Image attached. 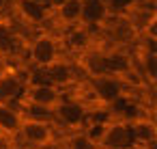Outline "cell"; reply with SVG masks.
<instances>
[{
    "instance_id": "obj_22",
    "label": "cell",
    "mask_w": 157,
    "mask_h": 149,
    "mask_svg": "<svg viewBox=\"0 0 157 149\" xmlns=\"http://www.w3.org/2000/svg\"><path fill=\"white\" fill-rule=\"evenodd\" d=\"M131 149H155V145H151V147H140V145H136V147H131Z\"/></svg>"
},
{
    "instance_id": "obj_4",
    "label": "cell",
    "mask_w": 157,
    "mask_h": 149,
    "mask_svg": "<svg viewBox=\"0 0 157 149\" xmlns=\"http://www.w3.org/2000/svg\"><path fill=\"white\" fill-rule=\"evenodd\" d=\"M86 115L88 108L84 106V102L71 99V97H63L60 104L54 108V121L69 127V130H78L86 125Z\"/></svg>"
},
{
    "instance_id": "obj_16",
    "label": "cell",
    "mask_w": 157,
    "mask_h": 149,
    "mask_svg": "<svg viewBox=\"0 0 157 149\" xmlns=\"http://www.w3.org/2000/svg\"><path fill=\"white\" fill-rule=\"evenodd\" d=\"M54 15L58 18L60 24H65L69 28L75 26V24H80V0H69V2L60 11H56Z\"/></svg>"
},
{
    "instance_id": "obj_23",
    "label": "cell",
    "mask_w": 157,
    "mask_h": 149,
    "mask_svg": "<svg viewBox=\"0 0 157 149\" xmlns=\"http://www.w3.org/2000/svg\"><path fill=\"white\" fill-rule=\"evenodd\" d=\"M9 2H11V5H15V2H20V0H9Z\"/></svg>"
},
{
    "instance_id": "obj_6",
    "label": "cell",
    "mask_w": 157,
    "mask_h": 149,
    "mask_svg": "<svg viewBox=\"0 0 157 149\" xmlns=\"http://www.w3.org/2000/svg\"><path fill=\"white\" fill-rule=\"evenodd\" d=\"M63 97H65V91H60V89H56L52 84H45V87H26L24 97L20 102H30V104H37V106L54 110L60 104Z\"/></svg>"
},
{
    "instance_id": "obj_13",
    "label": "cell",
    "mask_w": 157,
    "mask_h": 149,
    "mask_svg": "<svg viewBox=\"0 0 157 149\" xmlns=\"http://www.w3.org/2000/svg\"><path fill=\"white\" fill-rule=\"evenodd\" d=\"M22 125V112L17 106L0 104V136H17Z\"/></svg>"
},
{
    "instance_id": "obj_10",
    "label": "cell",
    "mask_w": 157,
    "mask_h": 149,
    "mask_svg": "<svg viewBox=\"0 0 157 149\" xmlns=\"http://www.w3.org/2000/svg\"><path fill=\"white\" fill-rule=\"evenodd\" d=\"M45 71H48L50 82H52L56 89H60V91H65L67 87H71V84L75 82V78H78V69H75L67 58H63V56H60L58 61H54L52 65H48Z\"/></svg>"
},
{
    "instance_id": "obj_20",
    "label": "cell",
    "mask_w": 157,
    "mask_h": 149,
    "mask_svg": "<svg viewBox=\"0 0 157 149\" xmlns=\"http://www.w3.org/2000/svg\"><path fill=\"white\" fill-rule=\"evenodd\" d=\"M33 2H37L39 7H43V9H48V11H50V0H33Z\"/></svg>"
},
{
    "instance_id": "obj_24",
    "label": "cell",
    "mask_w": 157,
    "mask_h": 149,
    "mask_svg": "<svg viewBox=\"0 0 157 149\" xmlns=\"http://www.w3.org/2000/svg\"><path fill=\"white\" fill-rule=\"evenodd\" d=\"M95 149H105V147H101V145H97V147H95Z\"/></svg>"
},
{
    "instance_id": "obj_1",
    "label": "cell",
    "mask_w": 157,
    "mask_h": 149,
    "mask_svg": "<svg viewBox=\"0 0 157 149\" xmlns=\"http://www.w3.org/2000/svg\"><path fill=\"white\" fill-rule=\"evenodd\" d=\"M17 136L26 145L43 149L56 140V127H54V121H33V119L22 117V125H20Z\"/></svg>"
},
{
    "instance_id": "obj_9",
    "label": "cell",
    "mask_w": 157,
    "mask_h": 149,
    "mask_svg": "<svg viewBox=\"0 0 157 149\" xmlns=\"http://www.w3.org/2000/svg\"><path fill=\"white\" fill-rule=\"evenodd\" d=\"M103 56V69L108 76H114V78H125L129 71H133V58L127 50H112L108 54H101Z\"/></svg>"
},
{
    "instance_id": "obj_12",
    "label": "cell",
    "mask_w": 157,
    "mask_h": 149,
    "mask_svg": "<svg viewBox=\"0 0 157 149\" xmlns=\"http://www.w3.org/2000/svg\"><path fill=\"white\" fill-rule=\"evenodd\" d=\"M93 41H95V35L90 33L88 26H84V24H75V26L67 28L65 46H67L69 50H73V52H80V54L88 52L90 46H93Z\"/></svg>"
},
{
    "instance_id": "obj_15",
    "label": "cell",
    "mask_w": 157,
    "mask_h": 149,
    "mask_svg": "<svg viewBox=\"0 0 157 149\" xmlns=\"http://www.w3.org/2000/svg\"><path fill=\"white\" fill-rule=\"evenodd\" d=\"M17 48H20L17 30L13 28V24L7 18H0V56L13 54Z\"/></svg>"
},
{
    "instance_id": "obj_21",
    "label": "cell",
    "mask_w": 157,
    "mask_h": 149,
    "mask_svg": "<svg viewBox=\"0 0 157 149\" xmlns=\"http://www.w3.org/2000/svg\"><path fill=\"white\" fill-rule=\"evenodd\" d=\"M9 7V0H0V18H2V11Z\"/></svg>"
},
{
    "instance_id": "obj_7",
    "label": "cell",
    "mask_w": 157,
    "mask_h": 149,
    "mask_svg": "<svg viewBox=\"0 0 157 149\" xmlns=\"http://www.w3.org/2000/svg\"><path fill=\"white\" fill-rule=\"evenodd\" d=\"M129 123V130H131V136H133V143L140 145V147H151L157 143V123L153 117L148 115H138L136 119L127 121ZM133 145V147H136Z\"/></svg>"
},
{
    "instance_id": "obj_11",
    "label": "cell",
    "mask_w": 157,
    "mask_h": 149,
    "mask_svg": "<svg viewBox=\"0 0 157 149\" xmlns=\"http://www.w3.org/2000/svg\"><path fill=\"white\" fill-rule=\"evenodd\" d=\"M110 11L103 0H80V24L84 26H101L108 22Z\"/></svg>"
},
{
    "instance_id": "obj_5",
    "label": "cell",
    "mask_w": 157,
    "mask_h": 149,
    "mask_svg": "<svg viewBox=\"0 0 157 149\" xmlns=\"http://www.w3.org/2000/svg\"><path fill=\"white\" fill-rule=\"evenodd\" d=\"M133 145L136 143H133L129 123L121 117H112V121L105 125L101 147H105V149H131Z\"/></svg>"
},
{
    "instance_id": "obj_17",
    "label": "cell",
    "mask_w": 157,
    "mask_h": 149,
    "mask_svg": "<svg viewBox=\"0 0 157 149\" xmlns=\"http://www.w3.org/2000/svg\"><path fill=\"white\" fill-rule=\"evenodd\" d=\"M140 71H142V76H144V80H146L148 84H155V80H157V54L144 52V54H142Z\"/></svg>"
},
{
    "instance_id": "obj_2",
    "label": "cell",
    "mask_w": 157,
    "mask_h": 149,
    "mask_svg": "<svg viewBox=\"0 0 157 149\" xmlns=\"http://www.w3.org/2000/svg\"><path fill=\"white\" fill-rule=\"evenodd\" d=\"M60 58V48L54 35L50 33H39L30 43H28V61L30 65L37 67H48L54 61Z\"/></svg>"
},
{
    "instance_id": "obj_8",
    "label": "cell",
    "mask_w": 157,
    "mask_h": 149,
    "mask_svg": "<svg viewBox=\"0 0 157 149\" xmlns=\"http://www.w3.org/2000/svg\"><path fill=\"white\" fill-rule=\"evenodd\" d=\"M26 84L24 78L15 71H2L0 74V104H11L15 106L24 97Z\"/></svg>"
},
{
    "instance_id": "obj_3",
    "label": "cell",
    "mask_w": 157,
    "mask_h": 149,
    "mask_svg": "<svg viewBox=\"0 0 157 149\" xmlns=\"http://www.w3.org/2000/svg\"><path fill=\"white\" fill-rule=\"evenodd\" d=\"M90 93L95 99H99L103 106H112L121 97H125V80L114 76H95L90 80Z\"/></svg>"
},
{
    "instance_id": "obj_19",
    "label": "cell",
    "mask_w": 157,
    "mask_h": 149,
    "mask_svg": "<svg viewBox=\"0 0 157 149\" xmlns=\"http://www.w3.org/2000/svg\"><path fill=\"white\" fill-rule=\"evenodd\" d=\"M67 2H69V0H50V11L56 13V11H60Z\"/></svg>"
},
{
    "instance_id": "obj_18",
    "label": "cell",
    "mask_w": 157,
    "mask_h": 149,
    "mask_svg": "<svg viewBox=\"0 0 157 149\" xmlns=\"http://www.w3.org/2000/svg\"><path fill=\"white\" fill-rule=\"evenodd\" d=\"M97 145H93L86 136H84V132L80 130V132H73V136L69 138V143H67V149H95Z\"/></svg>"
},
{
    "instance_id": "obj_14",
    "label": "cell",
    "mask_w": 157,
    "mask_h": 149,
    "mask_svg": "<svg viewBox=\"0 0 157 149\" xmlns=\"http://www.w3.org/2000/svg\"><path fill=\"white\" fill-rule=\"evenodd\" d=\"M13 9L20 13V18L26 24H33V26H39V24L48 22V18H50V11L39 7L37 2H33V0H20V2L13 5Z\"/></svg>"
}]
</instances>
